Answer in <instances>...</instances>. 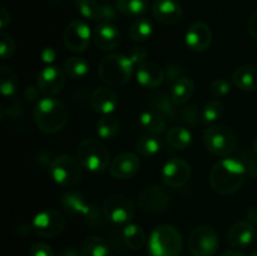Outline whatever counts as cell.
Wrapping results in <instances>:
<instances>
[{"label":"cell","mask_w":257,"mask_h":256,"mask_svg":"<svg viewBox=\"0 0 257 256\" xmlns=\"http://www.w3.org/2000/svg\"><path fill=\"white\" fill-rule=\"evenodd\" d=\"M246 168L237 158H223L218 161L210 172V185L220 195H232L242 187L246 178Z\"/></svg>","instance_id":"6da1fadb"},{"label":"cell","mask_w":257,"mask_h":256,"mask_svg":"<svg viewBox=\"0 0 257 256\" xmlns=\"http://www.w3.org/2000/svg\"><path fill=\"white\" fill-rule=\"evenodd\" d=\"M68 108L57 98L45 97L37 102L34 108V122L44 133H57L65 127Z\"/></svg>","instance_id":"7a4b0ae2"},{"label":"cell","mask_w":257,"mask_h":256,"mask_svg":"<svg viewBox=\"0 0 257 256\" xmlns=\"http://www.w3.org/2000/svg\"><path fill=\"white\" fill-rule=\"evenodd\" d=\"M136 63L130 55L110 54L103 58L98 65V74L108 87H122L130 82Z\"/></svg>","instance_id":"3957f363"},{"label":"cell","mask_w":257,"mask_h":256,"mask_svg":"<svg viewBox=\"0 0 257 256\" xmlns=\"http://www.w3.org/2000/svg\"><path fill=\"white\" fill-rule=\"evenodd\" d=\"M147 247L150 256H180L182 235L175 226L160 225L151 232Z\"/></svg>","instance_id":"277c9868"},{"label":"cell","mask_w":257,"mask_h":256,"mask_svg":"<svg viewBox=\"0 0 257 256\" xmlns=\"http://www.w3.org/2000/svg\"><path fill=\"white\" fill-rule=\"evenodd\" d=\"M77 158L83 168L93 173L104 172L110 160L108 148L102 141L95 138H88L78 145Z\"/></svg>","instance_id":"5b68a950"},{"label":"cell","mask_w":257,"mask_h":256,"mask_svg":"<svg viewBox=\"0 0 257 256\" xmlns=\"http://www.w3.org/2000/svg\"><path fill=\"white\" fill-rule=\"evenodd\" d=\"M203 142L210 153L217 157H226L236 150L237 137L228 125H211L203 132Z\"/></svg>","instance_id":"8992f818"},{"label":"cell","mask_w":257,"mask_h":256,"mask_svg":"<svg viewBox=\"0 0 257 256\" xmlns=\"http://www.w3.org/2000/svg\"><path fill=\"white\" fill-rule=\"evenodd\" d=\"M82 168L78 158L69 155H60L53 158L50 162L49 173L58 185L63 187H72L82 178Z\"/></svg>","instance_id":"52a82bcc"},{"label":"cell","mask_w":257,"mask_h":256,"mask_svg":"<svg viewBox=\"0 0 257 256\" xmlns=\"http://www.w3.org/2000/svg\"><path fill=\"white\" fill-rule=\"evenodd\" d=\"M103 213H104V217L110 222L123 225V223H128L135 217L136 207L133 201L127 196L114 193L105 198L103 203Z\"/></svg>","instance_id":"ba28073f"},{"label":"cell","mask_w":257,"mask_h":256,"mask_svg":"<svg viewBox=\"0 0 257 256\" xmlns=\"http://www.w3.org/2000/svg\"><path fill=\"white\" fill-rule=\"evenodd\" d=\"M220 241L215 230L207 226H198L188 237V248L193 256H213L218 250Z\"/></svg>","instance_id":"9c48e42d"},{"label":"cell","mask_w":257,"mask_h":256,"mask_svg":"<svg viewBox=\"0 0 257 256\" xmlns=\"http://www.w3.org/2000/svg\"><path fill=\"white\" fill-rule=\"evenodd\" d=\"M33 231L44 238H54L65 228V220L57 210H44L37 213L32 221Z\"/></svg>","instance_id":"30bf717a"},{"label":"cell","mask_w":257,"mask_h":256,"mask_svg":"<svg viewBox=\"0 0 257 256\" xmlns=\"http://www.w3.org/2000/svg\"><path fill=\"white\" fill-rule=\"evenodd\" d=\"M93 33L89 25L83 20H73L64 30V44L70 52L83 53L89 47Z\"/></svg>","instance_id":"8fae6325"},{"label":"cell","mask_w":257,"mask_h":256,"mask_svg":"<svg viewBox=\"0 0 257 256\" xmlns=\"http://www.w3.org/2000/svg\"><path fill=\"white\" fill-rule=\"evenodd\" d=\"M60 203L68 213L73 216H82L88 222H94L99 218V208L93 203L85 202L84 197L79 192L70 191L64 193L60 197Z\"/></svg>","instance_id":"7c38bea8"},{"label":"cell","mask_w":257,"mask_h":256,"mask_svg":"<svg viewBox=\"0 0 257 256\" xmlns=\"http://www.w3.org/2000/svg\"><path fill=\"white\" fill-rule=\"evenodd\" d=\"M163 183L171 188H181L190 181L191 167L182 158H171L161 171Z\"/></svg>","instance_id":"4fadbf2b"},{"label":"cell","mask_w":257,"mask_h":256,"mask_svg":"<svg viewBox=\"0 0 257 256\" xmlns=\"http://www.w3.org/2000/svg\"><path fill=\"white\" fill-rule=\"evenodd\" d=\"M38 88L47 97L59 94L65 85V72L54 65L44 67L38 74Z\"/></svg>","instance_id":"5bb4252c"},{"label":"cell","mask_w":257,"mask_h":256,"mask_svg":"<svg viewBox=\"0 0 257 256\" xmlns=\"http://www.w3.org/2000/svg\"><path fill=\"white\" fill-rule=\"evenodd\" d=\"M138 205L145 212L160 213L170 206V196L158 186H148L141 191Z\"/></svg>","instance_id":"9a60e30c"},{"label":"cell","mask_w":257,"mask_h":256,"mask_svg":"<svg viewBox=\"0 0 257 256\" xmlns=\"http://www.w3.org/2000/svg\"><path fill=\"white\" fill-rule=\"evenodd\" d=\"M141 161L132 152H123L115 156L109 166V172L117 180H128L140 171Z\"/></svg>","instance_id":"2e32d148"},{"label":"cell","mask_w":257,"mask_h":256,"mask_svg":"<svg viewBox=\"0 0 257 256\" xmlns=\"http://www.w3.org/2000/svg\"><path fill=\"white\" fill-rule=\"evenodd\" d=\"M93 42L103 52L114 50L120 43V33L112 22H102L94 28Z\"/></svg>","instance_id":"e0dca14e"},{"label":"cell","mask_w":257,"mask_h":256,"mask_svg":"<svg viewBox=\"0 0 257 256\" xmlns=\"http://www.w3.org/2000/svg\"><path fill=\"white\" fill-rule=\"evenodd\" d=\"M186 44L193 52H205L212 43V32L203 22H196L186 32Z\"/></svg>","instance_id":"ac0fdd59"},{"label":"cell","mask_w":257,"mask_h":256,"mask_svg":"<svg viewBox=\"0 0 257 256\" xmlns=\"http://www.w3.org/2000/svg\"><path fill=\"white\" fill-rule=\"evenodd\" d=\"M118 95L109 87H98L90 97V104L95 112L100 114H112L118 107Z\"/></svg>","instance_id":"d6986e66"},{"label":"cell","mask_w":257,"mask_h":256,"mask_svg":"<svg viewBox=\"0 0 257 256\" xmlns=\"http://www.w3.org/2000/svg\"><path fill=\"white\" fill-rule=\"evenodd\" d=\"M152 14L162 24H175L182 17V7L176 0H155Z\"/></svg>","instance_id":"ffe728a7"},{"label":"cell","mask_w":257,"mask_h":256,"mask_svg":"<svg viewBox=\"0 0 257 256\" xmlns=\"http://www.w3.org/2000/svg\"><path fill=\"white\" fill-rule=\"evenodd\" d=\"M138 84L147 89H155L160 87L161 83L165 79V70L158 64L153 62H145L138 65L137 72H136Z\"/></svg>","instance_id":"44dd1931"},{"label":"cell","mask_w":257,"mask_h":256,"mask_svg":"<svg viewBox=\"0 0 257 256\" xmlns=\"http://www.w3.org/2000/svg\"><path fill=\"white\" fill-rule=\"evenodd\" d=\"M255 236V226L248 221H240L230 228L227 233V241L232 247L245 248L251 245Z\"/></svg>","instance_id":"7402d4cb"},{"label":"cell","mask_w":257,"mask_h":256,"mask_svg":"<svg viewBox=\"0 0 257 256\" xmlns=\"http://www.w3.org/2000/svg\"><path fill=\"white\" fill-rule=\"evenodd\" d=\"M232 82L241 90H257V67L251 64L238 67L233 72Z\"/></svg>","instance_id":"603a6c76"},{"label":"cell","mask_w":257,"mask_h":256,"mask_svg":"<svg viewBox=\"0 0 257 256\" xmlns=\"http://www.w3.org/2000/svg\"><path fill=\"white\" fill-rule=\"evenodd\" d=\"M193 93H195V82L191 78L182 77L172 84L171 99L175 105H183L192 98Z\"/></svg>","instance_id":"cb8c5ba5"},{"label":"cell","mask_w":257,"mask_h":256,"mask_svg":"<svg viewBox=\"0 0 257 256\" xmlns=\"http://www.w3.org/2000/svg\"><path fill=\"white\" fill-rule=\"evenodd\" d=\"M140 123L152 135H161L167 128L165 117L153 109H146L140 114Z\"/></svg>","instance_id":"d4e9b609"},{"label":"cell","mask_w":257,"mask_h":256,"mask_svg":"<svg viewBox=\"0 0 257 256\" xmlns=\"http://www.w3.org/2000/svg\"><path fill=\"white\" fill-rule=\"evenodd\" d=\"M82 256H109V246L104 238L99 236H89L80 243Z\"/></svg>","instance_id":"484cf974"},{"label":"cell","mask_w":257,"mask_h":256,"mask_svg":"<svg viewBox=\"0 0 257 256\" xmlns=\"http://www.w3.org/2000/svg\"><path fill=\"white\" fill-rule=\"evenodd\" d=\"M123 242L131 250H140L146 242V235L143 228L137 223H128L122 231Z\"/></svg>","instance_id":"4316f807"},{"label":"cell","mask_w":257,"mask_h":256,"mask_svg":"<svg viewBox=\"0 0 257 256\" xmlns=\"http://www.w3.org/2000/svg\"><path fill=\"white\" fill-rule=\"evenodd\" d=\"M162 148V142L157 136L148 133V135L141 136L136 142V151L143 157H155Z\"/></svg>","instance_id":"83f0119b"},{"label":"cell","mask_w":257,"mask_h":256,"mask_svg":"<svg viewBox=\"0 0 257 256\" xmlns=\"http://www.w3.org/2000/svg\"><path fill=\"white\" fill-rule=\"evenodd\" d=\"M148 103L151 104V109L156 110L160 114H162L165 118L168 119H176V110H175V103L172 102L171 97L163 94H155L150 97Z\"/></svg>","instance_id":"f1b7e54d"},{"label":"cell","mask_w":257,"mask_h":256,"mask_svg":"<svg viewBox=\"0 0 257 256\" xmlns=\"http://www.w3.org/2000/svg\"><path fill=\"white\" fill-rule=\"evenodd\" d=\"M168 145L176 150H186L192 143V133L183 127H172L166 135Z\"/></svg>","instance_id":"f546056e"},{"label":"cell","mask_w":257,"mask_h":256,"mask_svg":"<svg viewBox=\"0 0 257 256\" xmlns=\"http://www.w3.org/2000/svg\"><path fill=\"white\" fill-rule=\"evenodd\" d=\"M115 8L125 17H140L150 8V0H115Z\"/></svg>","instance_id":"4dcf8cb0"},{"label":"cell","mask_w":257,"mask_h":256,"mask_svg":"<svg viewBox=\"0 0 257 256\" xmlns=\"http://www.w3.org/2000/svg\"><path fill=\"white\" fill-rule=\"evenodd\" d=\"M153 33V24L147 18H140L130 28V37L133 42H146Z\"/></svg>","instance_id":"1f68e13d"},{"label":"cell","mask_w":257,"mask_h":256,"mask_svg":"<svg viewBox=\"0 0 257 256\" xmlns=\"http://www.w3.org/2000/svg\"><path fill=\"white\" fill-rule=\"evenodd\" d=\"M0 79H2V94L4 97H13L19 88V79L14 70L9 67H2L0 69Z\"/></svg>","instance_id":"d6a6232c"},{"label":"cell","mask_w":257,"mask_h":256,"mask_svg":"<svg viewBox=\"0 0 257 256\" xmlns=\"http://www.w3.org/2000/svg\"><path fill=\"white\" fill-rule=\"evenodd\" d=\"M119 131V122L112 114H105L100 117L97 122V133L103 140H112Z\"/></svg>","instance_id":"836d02e7"},{"label":"cell","mask_w":257,"mask_h":256,"mask_svg":"<svg viewBox=\"0 0 257 256\" xmlns=\"http://www.w3.org/2000/svg\"><path fill=\"white\" fill-rule=\"evenodd\" d=\"M64 72L68 77L73 79H80L89 72V65L87 60L80 57H70L64 63Z\"/></svg>","instance_id":"e575fe53"},{"label":"cell","mask_w":257,"mask_h":256,"mask_svg":"<svg viewBox=\"0 0 257 256\" xmlns=\"http://www.w3.org/2000/svg\"><path fill=\"white\" fill-rule=\"evenodd\" d=\"M78 12L84 17L85 19L98 20L102 19V12H100V4L95 0H74Z\"/></svg>","instance_id":"d590c367"},{"label":"cell","mask_w":257,"mask_h":256,"mask_svg":"<svg viewBox=\"0 0 257 256\" xmlns=\"http://www.w3.org/2000/svg\"><path fill=\"white\" fill-rule=\"evenodd\" d=\"M223 114V103L218 99H212L207 102L201 113V119L205 124H211L216 122Z\"/></svg>","instance_id":"8d00e7d4"},{"label":"cell","mask_w":257,"mask_h":256,"mask_svg":"<svg viewBox=\"0 0 257 256\" xmlns=\"http://www.w3.org/2000/svg\"><path fill=\"white\" fill-rule=\"evenodd\" d=\"M15 52V42L9 34L2 33L0 34V54L2 59H9Z\"/></svg>","instance_id":"74e56055"},{"label":"cell","mask_w":257,"mask_h":256,"mask_svg":"<svg viewBox=\"0 0 257 256\" xmlns=\"http://www.w3.org/2000/svg\"><path fill=\"white\" fill-rule=\"evenodd\" d=\"M230 90H231V82L227 79H223V78L213 80L210 85L211 94L216 98L225 97L226 94L230 93Z\"/></svg>","instance_id":"f35d334b"},{"label":"cell","mask_w":257,"mask_h":256,"mask_svg":"<svg viewBox=\"0 0 257 256\" xmlns=\"http://www.w3.org/2000/svg\"><path fill=\"white\" fill-rule=\"evenodd\" d=\"M242 163L246 168V173L251 177L257 178V156L251 153H245L242 156Z\"/></svg>","instance_id":"ab89813d"},{"label":"cell","mask_w":257,"mask_h":256,"mask_svg":"<svg viewBox=\"0 0 257 256\" xmlns=\"http://www.w3.org/2000/svg\"><path fill=\"white\" fill-rule=\"evenodd\" d=\"M183 69L176 63H171L166 67L165 70V78L167 79L168 83H175L176 80H178L180 78H182Z\"/></svg>","instance_id":"60d3db41"},{"label":"cell","mask_w":257,"mask_h":256,"mask_svg":"<svg viewBox=\"0 0 257 256\" xmlns=\"http://www.w3.org/2000/svg\"><path fill=\"white\" fill-rule=\"evenodd\" d=\"M181 117L185 122L190 123V124H195L198 120V109L196 107V104L186 105L181 110Z\"/></svg>","instance_id":"b9f144b4"},{"label":"cell","mask_w":257,"mask_h":256,"mask_svg":"<svg viewBox=\"0 0 257 256\" xmlns=\"http://www.w3.org/2000/svg\"><path fill=\"white\" fill-rule=\"evenodd\" d=\"M29 256H54V251L48 243L37 242L30 247Z\"/></svg>","instance_id":"7bdbcfd3"},{"label":"cell","mask_w":257,"mask_h":256,"mask_svg":"<svg viewBox=\"0 0 257 256\" xmlns=\"http://www.w3.org/2000/svg\"><path fill=\"white\" fill-rule=\"evenodd\" d=\"M100 12H102V19L104 22H114L117 19L118 9L110 4H100Z\"/></svg>","instance_id":"ee69618b"},{"label":"cell","mask_w":257,"mask_h":256,"mask_svg":"<svg viewBox=\"0 0 257 256\" xmlns=\"http://www.w3.org/2000/svg\"><path fill=\"white\" fill-rule=\"evenodd\" d=\"M128 55L132 58V60L136 63V65H141L142 63H145V59H146V55H147V53H146V50L143 49V48L136 47V48H133L132 50H131L130 54H128Z\"/></svg>","instance_id":"f6af8a7d"},{"label":"cell","mask_w":257,"mask_h":256,"mask_svg":"<svg viewBox=\"0 0 257 256\" xmlns=\"http://www.w3.org/2000/svg\"><path fill=\"white\" fill-rule=\"evenodd\" d=\"M248 32H250L251 37L257 42V10L251 15L250 20H248Z\"/></svg>","instance_id":"bcb514c9"},{"label":"cell","mask_w":257,"mask_h":256,"mask_svg":"<svg viewBox=\"0 0 257 256\" xmlns=\"http://www.w3.org/2000/svg\"><path fill=\"white\" fill-rule=\"evenodd\" d=\"M39 88H35V87H28L25 89L24 93V97L27 98L28 100L30 102H34V100H38V97H39Z\"/></svg>","instance_id":"7dc6e473"},{"label":"cell","mask_w":257,"mask_h":256,"mask_svg":"<svg viewBox=\"0 0 257 256\" xmlns=\"http://www.w3.org/2000/svg\"><path fill=\"white\" fill-rule=\"evenodd\" d=\"M10 20H12L10 13L8 12L5 8H2V9H0V27H2V29H5V28L8 27Z\"/></svg>","instance_id":"c3c4849f"},{"label":"cell","mask_w":257,"mask_h":256,"mask_svg":"<svg viewBox=\"0 0 257 256\" xmlns=\"http://www.w3.org/2000/svg\"><path fill=\"white\" fill-rule=\"evenodd\" d=\"M55 59V52L53 48H45L42 52V60L44 63H52Z\"/></svg>","instance_id":"681fc988"},{"label":"cell","mask_w":257,"mask_h":256,"mask_svg":"<svg viewBox=\"0 0 257 256\" xmlns=\"http://www.w3.org/2000/svg\"><path fill=\"white\" fill-rule=\"evenodd\" d=\"M58 256H82L80 255V251H78L74 247H65L58 253Z\"/></svg>","instance_id":"f907efd6"},{"label":"cell","mask_w":257,"mask_h":256,"mask_svg":"<svg viewBox=\"0 0 257 256\" xmlns=\"http://www.w3.org/2000/svg\"><path fill=\"white\" fill-rule=\"evenodd\" d=\"M247 218L252 225H257V206H252L247 211Z\"/></svg>","instance_id":"816d5d0a"},{"label":"cell","mask_w":257,"mask_h":256,"mask_svg":"<svg viewBox=\"0 0 257 256\" xmlns=\"http://www.w3.org/2000/svg\"><path fill=\"white\" fill-rule=\"evenodd\" d=\"M221 256H246V255L237 250H228V251H225L223 253H221Z\"/></svg>","instance_id":"f5cc1de1"},{"label":"cell","mask_w":257,"mask_h":256,"mask_svg":"<svg viewBox=\"0 0 257 256\" xmlns=\"http://www.w3.org/2000/svg\"><path fill=\"white\" fill-rule=\"evenodd\" d=\"M253 152H255V155L257 156V137L255 140V143H253Z\"/></svg>","instance_id":"db71d44e"},{"label":"cell","mask_w":257,"mask_h":256,"mask_svg":"<svg viewBox=\"0 0 257 256\" xmlns=\"http://www.w3.org/2000/svg\"><path fill=\"white\" fill-rule=\"evenodd\" d=\"M251 256H257V251H253V252L251 253Z\"/></svg>","instance_id":"11a10c76"}]
</instances>
